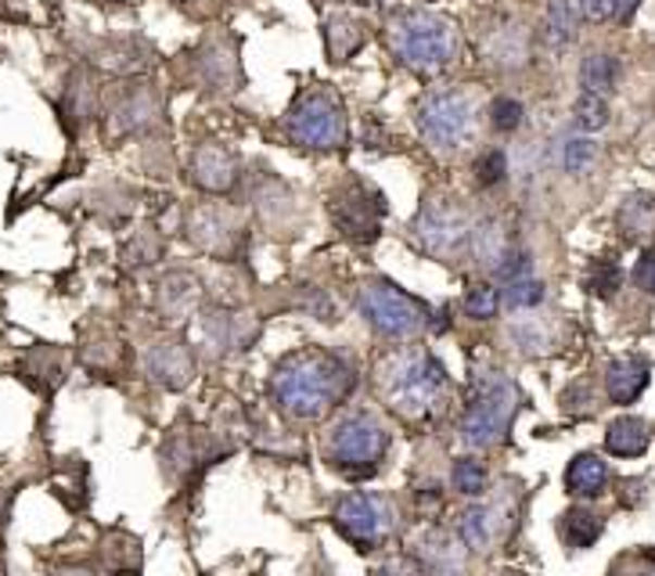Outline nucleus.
<instances>
[{
	"label": "nucleus",
	"mask_w": 655,
	"mask_h": 576,
	"mask_svg": "<svg viewBox=\"0 0 655 576\" xmlns=\"http://www.w3.org/2000/svg\"><path fill=\"white\" fill-rule=\"evenodd\" d=\"M353 389V372L339 356L320 350H299L274 367L270 393L274 403L295 422H317L347 400Z\"/></svg>",
	"instance_id": "1"
},
{
	"label": "nucleus",
	"mask_w": 655,
	"mask_h": 576,
	"mask_svg": "<svg viewBox=\"0 0 655 576\" xmlns=\"http://www.w3.org/2000/svg\"><path fill=\"white\" fill-rule=\"evenodd\" d=\"M375 383L382 400L396 414H404L411 422H421L440 408L443 389H446V372L432 353L400 350L378 364Z\"/></svg>",
	"instance_id": "2"
},
{
	"label": "nucleus",
	"mask_w": 655,
	"mask_h": 576,
	"mask_svg": "<svg viewBox=\"0 0 655 576\" xmlns=\"http://www.w3.org/2000/svg\"><path fill=\"white\" fill-rule=\"evenodd\" d=\"M389 43H393L400 62L415 68V73H440L457 54L454 22L415 8L393 15V22H389Z\"/></svg>",
	"instance_id": "3"
},
{
	"label": "nucleus",
	"mask_w": 655,
	"mask_h": 576,
	"mask_svg": "<svg viewBox=\"0 0 655 576\" xmlns=\"http://www.w3.org/2000/svg\"><path fill=\"white\" fill-rule=\"evenodd\" d=\"M519 393L497 372H482L473 386V400L462 418V440L468 447H497L512 429Z\"/></svg>",
	"instance_id": "4"
},
{
	"label": "nucleus",
	"mask_w": 655,
	"mask_h": 576,
	"mask_svg": "<svg viewBox=\"0 0 655 576\" xmlns=\"http://www.w3.org/2000/svg\"><path fill=\"white\" fill-rule=\"evenodd\" d=\"M357 306L367 317V325L386 339H411L429 325L425 303L389 281H364L357 288Z\"/></svg>",
	"instance_id": "5"
},
{
	"label": "nucleus",
	"mask_w": 655,
	"mask_h": 576,
	"mask_svg": "<svg viewBox=\"0 0 655 576\" xmlns=\"http://www.w3.org/2000/svg\"><path fill=\"white\" fill-rule=\"evenodd\" d=\"M389 433L386 425L367 411H353L347 418L336 422V429L328 433L325 454L331 465H339L342 472H371L378 461L386 458Z\"/></svg>",
	"instance_id": "6"
},
{
	"label": "nucleus",
	"mask_w": 655,
	"mask_h": 576,
	"mask_svg": "<svg viewBox=\"0 0 655 576\" xmlns=\"http://www.w3.org/2000/svg\"><path fill=\"white\" fill-rule=\"evenodd\" d=\"M285 130H289L292 145L314 148V152H328V148L347 145V112H342V105L331 95L314 90V95L295 101Z\"/></svg>",
	"instance_id": "7"
},
{
	"label": "nucleus",
	"mask_w": 655,
	"mask_h": 576,
	"mask_svg": "<svg viewBox=\"0 0 655 576\" xmlns=\"http://www.w3.org/2000/svg\"><path fill=\"white\" fill-rule=\"evenodd\" d=\"M473 101L462 90L429 95L418 109V126L436 148H465L473 137Z\"/></svg>",
	"instance_id": "8"
},
{
	"label": "nucleus",
	"mask_w": 655,
	"mask_h": 576,
	"mask_svg": "<svg viewBox=\"0 0 655 576\" xmlns=\"http://www.w3.org/2000/svg\"><path fill=\"white\" fill-rule=\"evenodd\" d=\"M415 235L421 241V249H429L432 256H454V252L465 249V241L476 235L468 213L454 199H429L421 205Z\"/></svg>",
	"instance_id": "9"
},
{
	"label": "nucleus",
	"mask_w": 655,
	"mask_h": 576,
	"mask_svg": "<svg viewBox=\"0 0 655 576\" xmlns=\"http://www.w3.org/2000/svg\"><path fill=\"white\" fill-rule=\"evenodd\" d=\"M336 526L347 534L357 548H378L393 529V512L382 498L375 493H350L339 501L336 509Z\"/></svg>",
	"instance_id": "10"
},
{
	"label": "nucleus",
	"mask_w": 655,
	"mask_h": 576,
	"mask_svg": "<svg viewBox=\"0 0 655 576\" xmlns=\"http://www.w3.org/2000/svg\"><path fill=\"white\" fill-rule=\"evenodd\" d=\"M331 216H336V224L347 238L371 241L378 235V224H382V202L364 184H347L331 199Z\"/></svg>",
	"instance_id": "11"
},
{
	"label": "nucleus",
	"mask_w": 655,
	"mask_h": 576,
	"mask_svg": "<svg viewBox=\"0 0 655 576\" xmlns=\"http://www.w3.org/2000/svg\"><path fill=\"white\" fill-rule=\"evenodd\" d=\"M188 238L199 249L213 252V256H231L241 241V224L231 210L221 205H202L188 216Z\"/></svg>",
	"instance_id": "12"
},
{
	"label": "nucleus",
	"mask_w": 655,
	"mask_h": 576,
	"mask_svg": "<svg viewBox=\"0 0 655 576\" xmlns=\"http://www.w3.org/2000/svg\"><path fill=\"white\" fill-rule=\"evenodd\" d=\"M191 180L199 188L213 191V195H224L231 191L238 184V163L231 152H224L221 145H202L194 152V163H191Z\"/></svg>",
	"instance_id": "13"
},
{
	"label": "nucleus",
	"mask_w": 655,
	"mask_h": 576,
	"mask_svg": "<svg viewBox=\"0 0 655 576\" xmlns=\"http://www.w3.org/2000/svg\"><path fill=\"white\" fill-rule=\"evenodd\" d=\"M191 372H194V361L184 342H159L152 346V353H148V375L166 389L188 386Z\"/></svg>",
	"instance_id": "14"
},
{
	"label": "nucleus",
	"mask_w": 655,
	"mask_h": 576,
	"mask_svg": "<svg viewBox=\"0 0 655 576\" xmlns=\"http://www.w3.org/2000/svg\"><path fill=\"white\" fill-rule=\"evenodd\" d=\"M648 361L641 356H623V361H613L608 364V375H605V386H608V397L613 403H634L648 386Z\"/></svg>",
	"instance_id": "15"
},
{
	"label": "nucleus",
	"mask_w": 655,
	"mask_h": 576,
	"mask_svg": "<svg viewBox=\"0 0 655 576\" xmlns=\"http://www.w3.org/2000/svg\"><path fill=\"white\" fill-rule=\"evenodd\" d=\"M616 224L623 230V238H630V241L655 238V195H648V191L627 195L616 213Z\"/></svg>",
	"instance_id": "16"
},
{
	"label": "nucleus",
	"mask_w": 655,
	"mask_h": 576,
	"mask_svg": "<svg viewBox=\"0 0 655 576\" xmlns=\"http://www.w3.org/2000/svg\"><path fill=\"white\" fill-rule=\"evenodd\" d=\"M648 443H652L648 422L634 418V414H627V418H616L613 425H608V433H605L608 454H616V458H641V454L648 451Z\"/></svg>",
	"instance_id": "17"
},
{
	"label": "nucleus",
	"mask_w": 655,
	"mask_h": 576,
	"mask_svg": "<svg viewBox=\"0 0 655 576\" xmlns=\"http://www.w3.org/2000/svg\"><path fill=\"white\" fill-rule=\"evenodd\" d=\"M367 33L357 18L350 15H331L325 22V43H328V58L331 62H350L353 54L364 48Z\"/></svg>",
	"instance_id": "18"
},
{
	"label": "nucleus",
	"mask_w": 655,
	"mask_h": 576,
	"mask_svg": "<svg viewBox=\"0 0 655 576\" xmlns=\"http://www.w3.org/2000/svg\"><path fill=\"white\" fill-rule=\"evenodd\" d=\"M605 483H608V465L597 454H580L569 461L566 468L569 493H577V498H597V493L605 490Z\"/></svg>",
	"instance_id": "19"
},
{
	"label": "nucleus",
	"mask_w": 655,
	"mask_h": 576,
	"mask_svg": "<svg viewBox=\"0 0 655 576\" xmlns=\"http://www.w3.org/2000/svg\"><path fill=\"white\" fill-rule=\"evenodd\" d=\"M194 299H199V281H194L191 274H169L163 281V292H159V310H163L166 317L180 321L194 306Z\"/></svg>",
	"instance_id": "20"
},
{
	"label": "nucleus",
	"mask_w": 655,
	"mask_h": 576,
	"mask_svg": "<svg viewBox=\"0 0 655 576\" xmlns=\"http://www.w3.org/2000/svg\"><path fill=\"white\" fill-rule=\"evenodd\" d=\"M155 120V101L144 95H126L116 112H112V123H116V134H130V130H144L148 123Z\"/></svg>",
	"instance_id": "21"
},
{
	"label": "nucleus",
	"mask_w": 655,
	"mask_h": 576,
	"mask_svg": "<svg viewBox=\"0 0 655 576\" xmlns=\"http://www.w3.org/2000/svg\"><path fill=\"white\" fill-rule=\"evenodd\" d=\"M562 537L569 548H591L602 537V518L588 509H569L562 515Z\"/></svg>",
	"instance_id": "22"
},
{
	"label": "nucleus",
	"mask_w": 655,
	"mask_h": 576,
	"mask_svg": "<svg viewBox=\"0 0 655 576\" xmlns=\"http://www.w3.org/2000/svg\"><path fill=\"white\" fill-rule=\"evenodd\" d=\"M493 526H497V518H493V509H468L465 515H462V540H465V548L468 551H487L490 544H493Z\"/></svg>",
	"instance_id": "23"
},
{
	"label": "nucleus",
	"mask_w": 655,
	"mask_h": 576,
	"mask_svg": "<svg viewBox=\"0 0 655 576\" xmlns=\"http://www.w3.org/2000/svg\"><path fill=\"white\" fill-rule=\"evenodd\" d=\"M616 79H619V62H616L613 54H591V58H583L580 84L588 87V90H594V95H608V90L616 87Z\"/></svg>",
	"instance_id": "24"
},
{
	"label": "nucleus",
	"mask_w": 655,
	"mask_h": 576,
	"mask_svg": "<svg viewBox=\"0 0 655 576\" xmlns=\"http://www.w3.org/2000/svg\"><path fill=\"white\" fill-rule=\"evenodd\" d=\"M544 29L547 37L555 43H572L577 40V29H580V15L569 0H551L547 4V15H544Z\"/></svg>",
	"instance_id": "25"
},
{
	"label": "nucleus",
	"mask_w": 655,
	"mask_h": 576,
	"mask_svg": "<svg viewBox=\"0 0 655 576\" xmlns=\"http://www.w3.org/2000/svg\"><path fill=\"white\" fill-rule=\"evenodd\" d=\"M572 120H577L580 130H602L608 123V105H605V95H594V90H583L577 98V105H572Z\"/></svg>",
	"instance_id": "26"
},
{
	"label": "nucleus",
	"mask_w": 655,
	"mask_h": 576,
	"mask_svg": "<svg viewBox=\"0 0 655 576\" xmlns=\"http://www.w3.org/2000/svg\"><path fill=\"white\" fill-rule=\"evenodd\" d=\"M454 540L443 534H429L421 540V562L429 569H462V559L454 555Z\"/></svg>",
	"instance_id": "27"
},
{
	"label": "nucleus",
	"mask_w": 655,
	"mask_h": 576,
	"mask_svg": "<svg viewBox=\"0 0 655 576\" xmlns=\"http://www.w3.org/2000/svg\"><path fill=\"white\" fill-rule=\"evenodd\" d=\"M497 310H501V296H497V288H493V285H473V288H468V296H465V314L468 317L490 321V317H497Z\"/></svg>",
	"instance_id": "28"
},
{
	"label": "nucleus",
	"mask_w": 655,
	"mask_h": 576,
	"mask_svg": "<svg viewBox=\"0 0 655 576\" xmlns=\"http://www.w3.org/2000/svg\"><path fill=\"white\" fill-rule=\"evenodd\" d=\"M454 490L465 493V498H479V493L487 490V468L473 458H462L454 465Z\"/></svg>",
	"instance_id": "29"
},
{
	"label": "nucleus",
	"mask_w": 655,
	"mask_h": 576,
	"mask_svg": "<svg viewBox=\"0 0 655 576\" xmlns=\"http://www.w3.org/2000/svg\"><path fill=\"white\" fill-rule=\"evenodd\" d=\"M504 299H508L512 310H533V306L544 303V285L533 281L530 274H526V278L508 281V296H504Z\"/></svg>",
	"instance_id": "30"
},
{
	"label": "nucleus",
	"mask_w": 655,
	"mask_h": 576,
	"mask_svg": "<svg viewBox=\"0 0 655 576\" xmlns=\"http://www.w3.org/2000/svg\"><path fill=\"white\" fill-rule=\"evenodd\" d=\"M619 281H623V271H619L613 260H597L594 271H591V278H588V288H591L594 296L608 299L619 288Z\"/></svg>",
	"instance_id": "31"
},
{
	"label": "nucleus",
	"mask_w": 655,
	"mask_h": 576,
	"mask_svg": "<svg viewBox=\"0 0 655 576\" xmlns=\"http://www.w3.org/2000/svg\"><path fill=\"white\" fill-rule=\"evenodd\" d=\"M490 123H493V130H501V134L519 130V126H522V105H519V101H512V98H497L490 105Z\"/></svg>",
	"instance_id": "32"
},
{
	"label": "nucleus",
	"mask_w": 655,
	"mask_h": 576,
	"mask_svg": "<svg viewBox=\"0 0 655 576\" xmlns=\"http://www.w3.org/2000/svg\"><path fill=\"white\" fill-rule=\"evenodd\" d=\"M562 163H566L569 173H583L594 163V145L588 137H569L566 148H562Z\"/></svg>",
	"instance_id": "33"
},
{
	"label": "nucleus",
	"mask_w": 655,
	"mask_h": 576,
	"mask_svg": "<svg viewBox=\"0 0 655 576\" xmlns=\"http://www.w3.org/2000/svg\"><path fill=\"white\" fill-rule=\"evenodd\" d=\"M504 173H508V159H504V152H482L479 155L476 180L482 184V188H493V184H501Z\"/></svg>",
	"instance_id": "34"
},
{
	"label": "nucleus",
	"mask_w": 655,
	"mask_h": 576,
	"mask_svg": "<svg viewBox=\"0 0 655 576\" xmlns=\"http://www.w3.org/2000/svg\"><path fill=\"white\" fill-rule=\"evenodd\" d=\"M530 267H533V260H530V252H504V260L497 263V278L501 281H515V278H526L530 274Z\"/></svg>",
	"instance_id": "35"
},
{
	"label": "nucleus",
	"mask_w": 655,
	"mask_h": 576,
	"mask_svg": "<svg viewBox=\"0 0 655 576\" xmlns=\"http://www.w3.org/2000/svg\"><path fill=\"white\" fill-rule=\"evenodd\" d=\"M634 285L641 292H655V249L641 252L638 267H634Z\"/></svg>",
	"instance_id": "36"
},
{
	"label": "nucleus",
	"mask_w": 655,
	"mask_h": 576,
	"mask_svg": "<svg viewBox=\"0 0 655 576\" xmlns=\"http://www.w3.org/2000/svg\"><path fill=\"white\" fill-rule=\"evenodd\" d=\"M580 15L588 22H605L616 15V0H580Z\"/></svg>",
	"instance_id": "37"
},
{
	"label": "nucleus",
	"mask_w": 655,
	"mask_h": 576,
	"mask_svg": "<svg viewBox=\"0 0 655 576\" xmlns=\"http://www.w3.org/2000/svg\"><path fill=\"white\" fill-rule=\"evenodd\" d=\"M638 4H641V0H616V15L627 22L630 15H634V8H638Z\"/></svg>",
	"instance_id": "38"
}]
</instances>
